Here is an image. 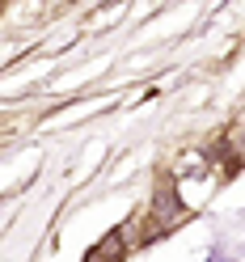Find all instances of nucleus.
<instances>
[{
	"mask_svg": "<svg viewBox=\"0 0 245 262\" xmlns=\"http://www.w3.org/2000/svg\"><path fill=\"white\" fill-rule=\"evenodd\" d=\"M182 216H186V211L177 207V199H169V194H165V199H157L152 211H148V224H144V241H148V237H161L165 228H177Z\"/></svg>",
	"mask_w": 245,
	"mask_h": 262,
	"instance_id": "f257e3e1",
	"label": "nucleus"
},
{
	"mask_svg": "<svg viewBox=\"0 0 245 262\" xmlns=\"http://www.w3.org/2000/svg\"><path fill=\"white\" fill-rule=\"evenodd\" d=\"M127 245H131V237H127V228H119V233H110L102 245H97V250H89L85 262H123Z\"/></svg>",
	"mask_w": 245,
	"mask_h": 262,
	"instance_id": "f03ea898",
	"label": "nucleus"
},
{
	"mask_svg": "<svg viewBox=\"0 0 245 262\" xmlns=\"http://www.w3.org/2000/svg\"><path fill=\"white\" fill-rule=\"evenodd\" d=\"M194 165L203 169V165H207V152H182V157L173 161V173H177V178H186V173H194Z\"/></svg>",
	"mask_w": 245,
	"mask_h": 262,
	"instance_id": "7ed1b4c3",
	"label": "nucleus"
}]
</instances>
